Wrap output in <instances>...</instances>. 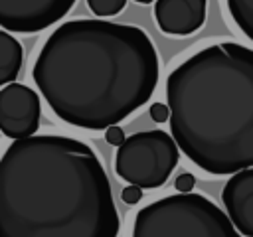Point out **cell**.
Wrapping results in <instances>:
<instances>
[{"label": "cell", "instance_id": "5bb4252c", "mask_svg": "<svg viewBox=\"0 0 253 237\" xmlns=\"http://www.w3.org/2000/svg\"><path fill=\"white\" fill-rule=\"evenodd\" d=\"M105 140L109 144H113V146H119L125 140V130L121 126H117V124H111V126L105 128Z\"/></svg>", "mask_w": 253, "mask_h": 237}, {"label": "cell", "instance_id": "8fae6325", "mask_svg": "<svg viewBox=\"0 0 253 237\" xmlns=\"http://www.w3.org/2000/svg\"><path fill=\"white\" fill-rule=\"evenodd\" d=\"M231 20L253 41V0H225Z\"/></svg>", "mask_w": 253, "mask_h": 237}, {"label": "cell", "instance_id": "277c9868", "mask_svg": "<svg viewBox=\"0 0 253 237\" xmlns=\"http://www.w3.org/2000/svg\"><path fill=\"white\" fill-rule=\"evenodd\" d=\"M132 237H241L229 217L206 196L178 192L144 205Z\"/></svg>", "mask_w": 253, "mask_h": 237}, {"label": "cell", "instance_id": "30bf717a", "mask_svg": "<svg viewBox=\"0 0 253 237\" xmlns=\"http://www.w3.org/2000/svg\"><path fill=\"white\" fill-rule=\"evenodd\" d=\"M22 61H24L22 43L14 36H10V32L0 30V87L12 83L18 77Z\"/></svg>", "mask_w": 253, "mask_h": 237}, {"label": "cell", "instance_id": "e0dca14e", "mask_svg": "<svg viewBox=\"0 0 253 237\" xmlns=\"http://www.w3.org/2000/svg\"><path fill=\"white\" fill-rule=\"evenodd\" d=\"M134 2H138V4H150V2H154V0H134Z\"/></svg>", "mask_w": 253, "mask_h": 237}, {"label": "cell", "instance_id": "ba28073f", "mask_svg": "<svg viewBox=\"0 0 253 237\" xmlns=\"http://www.w3.org/2000/svg\"><path fill=\"white\" fill-rule=\"evenodd\" d=\"M208 0H156L154 18L168 36H190L206 22Z\"/></svg>", "mask_w": 253, "mask_h": 237}, {"label": "cell", "instance_id": "8992f818", "mask_svg": "<svg viewBox=\"0 0 253 237\" xmlns=\"http://www.w3.org/2000/svg\"><path fill=\"white\" fill-rule=\"evenodd\" d=\"M42 105L34 89L22 83H6L0 89V132L8 138H26L40 126Z\"/></svg>", "mask_w": 253, "mask_h": 237}, {"label": "cell", "instance_id": "3957f363", "mask_svg": "<svg viewBox=\"0 0 253 237\" xmlns=\"http://www.w3.org/2000/svg\"><path fill=\"white\" fill-rule=\"evenodd\" d=\"M168 122L178 148L211 176L253 168V49L208 45L166 79Z\"/></svg>", "mask_w": 253, "mask_h": 237}, {"label": "cell", "instance_id": "5b68a950", "mask_svg": "<svg viewBox=\"0 0 253 237\" xmlns=\"http://www.w3.org/2000/svg\"><path fill=\"white\" fill-rule=\"evenodd\" d=\"M178 144L164 130H144L125 138L115 156V172L128 184L154 190L166 184L178 164Z\"/></svg>", "mask_w": 253, "mask_h": 237}, {"label": "cell", "instance_id": "9c48e42d", "mask_svg": "<svg viewBox=\"0 0 253 237\" xmlns=\"http://www.w3.org/2000/svg\"><path fill=\"white\" fill-rule=\"evenodd\" d=\"M221 198L233 227L243 237H253V168L231 174Z\"/></svg>", "mask_w": 253, "mask_h": 237}, {"label": "cell", "instance_id": "4fadbf2b", "mask_svg": "<svg viewBox=\"0 0 253 237\" xmlns=\"http://www.w3.org/2000/svg\"><path fill=\"white\" fill-rule=\"evenodd\" d=\"M121 198H123L125 203L134 205V203H138V201L142 199V188H138V186H134V184H128V186L121 192Z\"/></svg>", "mask_w": 253, "mask_h": 237}, {"label": "cell", "instance_id": "9a60e30c", "mask_svg": "<svg viewBox=\"0 0 253 237\" xmlns=\"http://www.w3.org/2000/svg\"><path fill=\"white\" fill-rule=\"evenodd\" d=\"M150 117H152L154 122H166L168 117H170L168 105H164V103H152L150 105Z\"/></svg>", "mask_w": 253, "mask_h": 237}, {"label": "cell", "instance_id": "6da1fadb", "mask_svg": "<svg viewBox=\"0 0 253 237\" xmlns=\"http://www.w3.org/2000/svg\"><path fill=\"white\" fill-rule=\"evenodd\" d=\"M158 75V51L146 32L109 20L63 22L32 69L55 117L87 130H105L140 109Z\"/></svg>", "mask_w": 253, "mask_h": 237}, {"label": "cell", "instance_id": "7a4b0ae2", "mask_svg": "<svg viewBox=\"0 0 253 237\" xmlns=\"http://www.w3.org/2000/svg\"><path fill=\"white\" fill-rule=\"evenodd\" d=\"M107 172L85 142L16 138L0 158V237H117Z\"/></svg>", "mask_w": 253, "mask_h": 237}, {"label": "cell", "instance_id": "52a82bcc", "mask_svg": "<svg viewBox=\"0 0 253 237\" xmlns=\"http://www.w3.org/2000/svg\"><path fill=\"white\" fill-rule=\"evenodd\" d=\"M75 0H0V28L14 34H36L61 20Z\"/></svg>", "mask_w": 253, "mask_h": 237}, {"label": "cell", "instance_id": "2e32d148", "mask_svg": "<svg viewBox=\"0 0 253 237\" xmlns=\"http://www.w3.org/2000/svg\"><path fill=\"white\" fill-rule=\"evenodd\" d=\"M194 184H196V178H194L192 174H188V172L180 174V176L174 180V186H176L178 192H192V190H194Z\"/></svg>", "mask_w": 253, "mask_h": 237}, {"label": "cell", "instance_id": "7c38bea8", "mask_svg": "<svg viewBox=\"0 0 253 237\" xmlns=\"http://www.w3.org/2000/svg\"><path fill=\"white\" fill-rule=\"evenodd\" d=\"M87 4L95 16L109 18V16H117L125 8L126 0H87Z\"/></svg>", "mask_w": 253, "mask_h": 237}]
</instances>
